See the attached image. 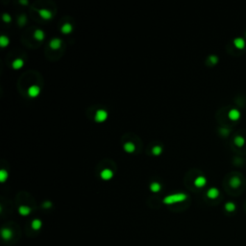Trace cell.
I'll return each instance as SVG.
<instances>
[{"instance_id":"7402d4cb","label":"cell","mask_w":246,"mask_h":246,"mask_svg":"<svg viewBox=\"0 0 246 246\" xmlns=\"http://www.w3.org/2000/svg\"><path fill=\"white\" fill-rule=\"evenodd\" d=\"M9 42H10V40H9L8 37L4 36V35H2L1 37H0V45L3 48H5L6 46H8Z\"/></svg>"},{"instance_id":"3957f363","label":"cell","mask_w":246,"mask_h":246,"mask_svg":"<svg viewBox=\"0 0 246 246\" xmlns=\"http://www.w3.org/2000/svg\"><path fill=\"white\" fill-rule=\"evenodd\" d=\"M40 92V88L39 86H37V85H33V86L29 87V89L27 90L28 95L30 97H33V98L39 95Z\"/></svg>"},{"instance_id":"4fadbf2b","label":"cell","mask_w":246,"mask_h":246,"mask_svg":"<svg viewBox=\"0 0 246 246\" xmlns=\"http://www.w3.org/2000/svg\"><path fill=\"white\" fill-rule=\"evenodd\" d=\"M31 212H32L31 208L28 207V206H25V205H21V206L18 208V213H19L20 215H22V216L29 215V214L31 213Z\"/></svg>"},{"instance_id":"603a6c76","label":"cell","mask_w":246,"mask_h":246,"mask_svg":"<svg viewBox=\"0 0 246 246\" xmlns=\"http://www.w3.org/2000/svg\"><path fill=\"white\" fill-rule=\"evenodd\" d=\"M163 152V147L160 145H156L152 148V154L155 156H160Z\"/></svg>"},{"instance_id":"7c38bea8","label":"cell","mask_w":246,"mask_h":246,"mask_svg":"<svg viewBox=\"0 0 246 246\" xmlns=\"http://www.w3.org/2000/svg\"><path fill=\"white\" fill-rule=\"evenodd\" d=\"M229 185L231 186L233 188H238L240 187L241 180H240V178H239V177H236V176H235V177H232L231 179H230Z\"/></svg>"},{"instance_id":"f1b7e54d","label":"cell","mask_w":246,"mask_h":246,"mask_svg":"<svg viewBox=\"0 0 246 246\" xmlns=\"http://www.w3.org/2000/svg\"><path fill=\"white\" fill-rule=\"evenodd\" d=\"M220 133L224 134V135H228L229 134V130H227V129H221V131H220Z\"/></svg>"},{"instance_id":"83f0119b","label":"cell","mask_w":246,"mask_h":246,"mask_svg":"<svg viewBox=\"0 0 246 246\" xmlns=\"http://www.w3.org/2000/svg\"><path fill=\"white\" fill-rule=\"evenodd\" d=\"M42 207L44 208V209H49V208L52 207V203L50 201H45L44 203L42 204Z\"/></svg>"},{"instance_id":"9c48e42d","label":"cell","mask_w":246,"mask_h":246,"mask_svg":"<svg viewBox=\"0 0 246 246\" xmlns=\"http://www.w3.org/2000/svg\"><path fill=\"white\" fill-rule=\"evenodd\" d=\"M13 231L10 228H3L1 230V236L3 239L5 240H10V239L13 238Z\"/></svg>"},{"instance_id":"d6986e66","label":"cell","mask_w":246,"mask_h":246,"mask_svg":"<svg viewBox=\"0 0 246 246\" xmlns=\"http://www.w3.org/2000/svg\"><path fill=\"white\" fill-rule=\"evenodd\" d=\"M161 190H162V186H161L160 183L158 182H153L151 183L150 185V190L154 192V193H157V192H159Z\"/></svg>"},{"instance_id":"cb8c5ba5","label":"cell","mask_w":246,"mask_h":246,"mask_svg":"<svg viewBox=\"0 0 246 246\" xmlns=\"http://www.w3.org/2000/svg\"><path fill=\"white\" fill-rule=\"evenodd\" d=\"M8 177H9V174H8V172L6 171L5 169L0 170V182L4 183L6 180L8 179Z\"/></svg>"},{"instance_id":"d4e9b609","label":"cell","mask_w":246,"mask_h":246,"mask_svg":"<svg viewBox=\"0 0 246 246\" xmlns=\"http://www.w3.org/2000/svg\"><path fill=\"white\" fill-rule=\"evenodd\" d=\"M209 61L212 63L213 65H215V64L218 63V57L215 56V55H211L209 57Z\"/></svg>"},{"instance_id":"44dd1931","label":"cell","mask_w":246,"mask_h":246,"mask_svg":"<svg viewBox=\"0 0 246 246\" xmlns=\"http://www.w3.org/2000/svg\"><path fill=\"white\" fill-rule=\"evenodd\" d=\"M224 208H225V210L228 213H233L236 211V204L234 203V202H227V203L225 204V206H224Z\"/></svg>"},{"instance_id":"ac0fdd59","label":"cell","mask_w":246,"mask_h":246,"mask_svg":"<svg viewBox=\"0 0 246 246\" xmlns=\"http://www.w3.org/2000/svg\"><path fill=\"white\" fill-rule=\"evenodd\" d=\"M34 38L39 42H42L44 40V32L42 29H37L34 33Z\"/></svg>"},{"instance_id":"7a4b0ae2","label":"cell","mask_w":246,"mask_h":246,"mask_svg":"<svg viewBox=\"0 0 246 246\" xmlns=\"http://www.w3.org/2000/svg\"><path fill=\"white\" fill-rule=\"evenodd\" d=\"M107 117H108V113H107L105 110H98L95 113V115H94V119H95L96 122H103L105 121Z\"/></svg>"},{"instance_id":"5b68a950","label":"cell","mask_w":246,"mask_h":246,"mask_svg":"<svg viewBox=\"0 0 246 246\" xmlns=\"http://www.w3.org/2000/svg\"><path fill=\"white\" fill-rule=\"evenodd\" d=\"M241 113L239 112V110L238 109H231L228 113V117L231 119V120H238V119L240 117Z\"/></svg>"},{"instance_id":"277c9868","label":"cell","mask_w":246,"mask_h":246,"mask_svg":"<svg viewBox=\"0 0 246 246\" xmlns=\"http://www.w3.org/2000/svg\"><path fill=\"white\" fill-rule=\"evenodd\" d=\"M113 176V172L112 171L111 169L109 168H105L103 169L102 171L100 172V177L101 179L105 180V181H108V180H111Z\"/></svg>"},{"instance_id":"8992f818","label":"cell","mask_w":246,"mask_h":246,"mask_svg":"<svg viewBox=\"0 0 246 246\" xmlns=\"http://www.w3.org/2000/svg\"><path fill=\"white\" fill-rule=\"evenodd\" d=\"M234 45L238 49H243L244 47H245V44H246V42H245V40L243 39V38H241V37H238V38H235L234 39Z\"/></svg>"},{"instance_id":"8fae6325","label":"cell","mask_w":246,"mask_h":246,"mask_svg":"<svg viewBox=\"0 0 246 246\" xmlns=\"http://www.w3.org/2000/svg\"><path fill=\"white\" fill-rule=\"evenodd\" d=\"M38 13H39L40 17L42 18H43V19L48 20V19H50V18H52V13L49 10H46V9H40V10L38 11Z\"/></svg>"},{"instance_id":"6da1fadb","label":"cell","mask_w":246,"mask_h":246,"mask_svg":"<svg viewBox=\"0 0 246 246\" xmlns=\"http://www.w3.org/2000/svg\"><path fill=\"white\" fill-rule=\"evenodd\" d=\"M188 195L185 193H175V194H170L167 195L163 198V202L165 205H172V204H176V203H181V202H184L185 200H187Z\"/></svg>"},{"instance_id":"ffe728a7","label":"cell","mask_w":246,"mask_h":246,"mask_svg":"<svg viewBox=\"0 0 246 246\" xmlns=\"http://www.w3.org/2000/svg\"><path fill=\"white\" fill-rule=\"evenodd\" d=\"M72 30H73V27H72V25L70 23H65L61 28L63 34H69L72 32Z\"/></svg>"},{"instance_id":"52a82bcc","label":"cell","mask_w":246,"mask_h":246,"mask_svg":"<svg viewBox=\"0 0 246 246\" xmlns=\"http://www.w3.org/2000/svg\"><path fill=\"white\" fill-rule=\"evenodd\" d=\"M207 184V179L205 176H198V177L194 180V186L196 188H203Z\"/></svg>"},{"instance_id":"2e32d148","label":"cell","mask_w":246,"mask_h":246,"mask_svg":"<svg viewBox=\"0 0 246 246\" xmlns=\"http://www.w3.org/2000/svg\"><path fill=\"white\" fill-rule=\"evenodd\" d=\"M234 142L236 146L242 147L245 144V138H244V137H242V136L238 135V136H236L235 138H234Z\"/></svg>"},{"instance_id":"9a60e30c","label":"cell","mask_w":246,"mask_h":246,"mask_svg":"<svg viewBox=\"0 0 246 246\" xmlns=\"http://www.w3.org/2000/svg\"><path fill=\"white\" fill-rule=\"evenodd\" d=\"M23 65H24V62H23V60L22 59H15L13 61V64H12V67L14 69H15V70H18V69H20L21 67H23Z\"/></svg>"},{"instance_id":"f546056e","label":"cell","mask_w":246,"mask_h":246,"mask_svg":"<svg viewBox=\"0 0 246 246\" xmlns=\"http://www.w3.org/2000/svg\"><path fill=\"white\" fill-rule=\"evenodd\" d=\"M19 3H20V4L26 5V4H28V1H26V0H23V1H22V0H20V1H19Z\"/></svg>"},{"instance_id":"e0dca14e","label":"cell","mask_w":246,"mask_h":246,"mask_svg":"<svg viewBox=\"0 0 246 246\" xmlns=\"http://www.w3.org/2000/svg\"><path fill=\"white\" fill-rule=\"evenodd\" d=\"M123 148H124V150L127 153H133V152H135V150H136L135 144L133 142H131V141H128V142L124 143Z\"/></svg>"},{"instance_id":"484cf974","label":"cell","mask_w":246,"mask_h":246,"mask_svg":"<svg viewBox=\"0 0 246 246\" xmlns=\"http://www.w3.org/2000/svg\"><path fill=\"white\" fill-rule=\"evenodd\" d=\"M2 17H3V20H4L6 23H10V22H11L12 17H11L10 15L7 14V13H5V14L2 15Z\"/></svg>"},{"instance_id":"4316f807","label":"cell","mask_w":246,"mask_h":246,"mask_svg":"<svg viewBox=\"0 0 246 246\" xmlns=\"http://www.w3.org/2000/svg\"><path fill=\"white\" fill-rule=\"evenodd\" d=\"M18 23H19V25H25V23H26V17H25L24 15H21L19 18H18Z\"/></svg>"},{"instance_id":"5bb4252c","label":"cell","mask_w":246,"mask_h":246,"mask_svg":"<svg viewBox=\"0 0 246 246\" xmlns=\"http://www.w3.org/2000/svg\"><path fill=\"white\" fill-rule=\"evenodd\" d=\"M31 227H32V229L35 230V231H39L42 227V221L39 218H35L31 222Z\"/></svg>"},{"instance_id":"30bf717a","label":"cell","mask_w":246,"mask_h":246,"mask_svg":"<svg viewBox=\"0 0 246 246\" xmlns=\"http://www.w3.org/2000/svg\"><path fill=\"white\" fill-rule=\"evenodd\" d=\"M207 196L210 199H215L219 196V190L216 188H211L207 191Z\"/></svg>"},{"instance_id":"ba28073f","label":"cell","mask_w":246,"mask_h":246,"mask_svg":"<svg viewBox=\"0 0 246 246\" xmlns=\"http://www.w3.org/2000/svg\"><path fill=\"white\" fill-rule=\"evenodd\" d=\"M62 45V40L59 39V38H55V39H52L49 42V46L50 48L53 50H58Z\"/></svg>"}]
</instances>
